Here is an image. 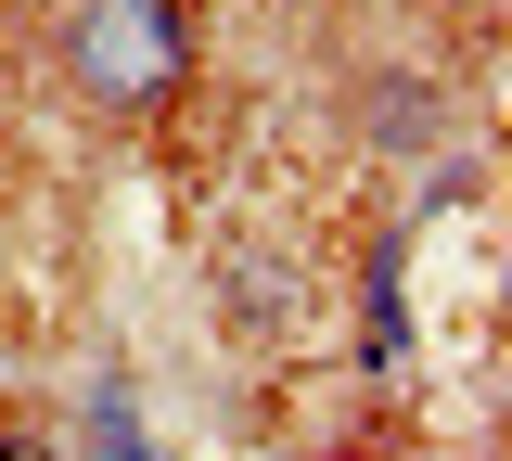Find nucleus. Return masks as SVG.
Returning a JSON list of instances; mask_svg holds the SVG:
<instances>
[{
  "label": "nucleus",
  "mask_w": 512,
  "mask_h": 461,
  "mask_svg": "<svg viewBox=\"0 0 512 461\" xmlns=\"http://www.w3.org/2000/svg\"><path fill=\"white\" fill-rule=\"evenodd\" d=\"M90 461H154V449H141V410H128V385L90 397Z\"/></svg>",
  "instance_id": "nucleus-2"
},
{
  "label": "nucleus",
  "mask_w": 512,
  "mask_h": 461,
  "mask_svg": "<svg viewBox=\"0 0 512 461\" xmlns=\"http://www.w3.org/2000/svg\"><path fill=\"white\" fill-rule=\"evenodd\" d=\"M0 461H64V449H52V423H39V410H0Z\"/></svg>",
  "instance_id": "nucleus-3"
},
{
  "label": "nucleus",
  "mask_w": 512,
  "mask_h": 461,
  "mask_svg": "<svg viewBox=\"0 0 512 461\" xmlns=\"http://www.w3.org/2000/svg\"><path fill=\"white\" fill-rule=\"evenodd\" d=\"M64 77L103 103V116H154L192 77V13L180 0H90L64 26Z\"/></svg>",
  "instance_id": "nucleus-1"
}]
</instances>
